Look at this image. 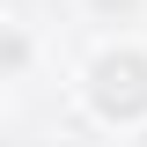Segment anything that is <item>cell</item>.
Segmentation results:
<instances>
[{
    "label": "cell",
    "instance_id": "cell-1",
    "mask_svg": "<svg viewBox=\"0 0 147 147\" xmlns=\"http://www.w3.org/2000/svg\"><path fill=\"white\" fill-rule=\"evenodd\" d=\"M81 96H88V110L103 125H118V132L147 125V44H132V37L103 44V52L88 59V74H81Z\"/></svg>",
    "mask_w": 147,
    "mask_h": 147
},
{
    "label": "cell",
    "instance_id": "cell-2",
    "mask_svg": "<svg viewBox=\"0 0 147 147\" xmlns=\"http://www.w3.org/2000/svg\"><path fill=\"white\" fill-rule=\"evenodd\" d=\"M30 22H7V81H22V74H30Z\"/></svg>",
    "mask_w": 147,
    "mask_h": 147
},
{
    "label": "cell",
    "instance_id": "cell-3",
    "mask_svg": "<svg viewBox=\"0 0 147 147\" xmlns=\"http://www.w3.org/2000/svg\"><path fill=\"white\" fill-rule=\"evenodd\" d=\"M140 147H147V125H140Z\"/></svg>",
    "mask_w": 147,
    "mask_h": 147
}]
</instances>
